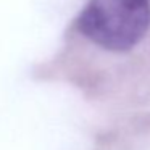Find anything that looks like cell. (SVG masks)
<instances>
[{"label":"cell","instance_id":"cell-1","mask_svg":"<svg viewBox=\"0 0 150 150\" xmlns=\"http://www.w3.org/2000/svg\"><path fill=\"white\" fill-rule=\"evenodd\" d=\"M150 26L149 0H89L78 28L102 49L124 52L140 42Z\"/></svg>","mask_w":150,"mask_h":150}]
</instances>
